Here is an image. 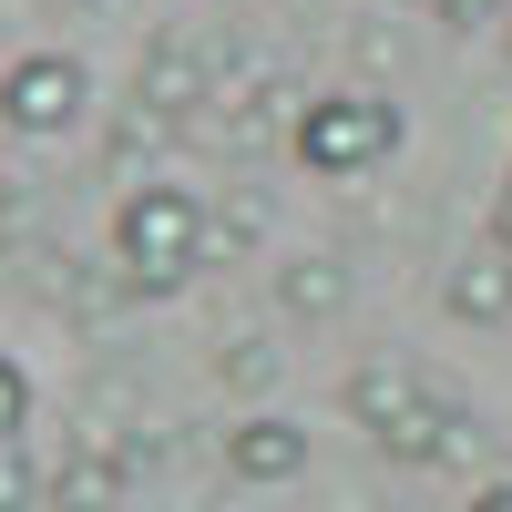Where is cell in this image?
Wrapping results in <instances>:
<instances>
[{
    "label": "cell",
    "mask_w": 512,
    "mask_h": 512,
    "mask_svg": "<svg viewBox=\"0 0 512 512\" xmlns=\"http://www.w3.org/2000/svg\"><path fill=\"white\" fill-rule=\"evenodd\" d=\"M82 103H93V72L72 52H21L0 72V123H11V134H72Z\"/></svg>",
    "instance_id": "3957f363"
},
{
    "label": "cell",
    "mask_w": 512,
    "mask_h": 512,
    "mask_svg": "<svg viewBox=\"0 0 512 512\" xmlns=\"http://www.w3.org/2000/svg\"><path fill=\"white\" fill-rule=\"evenodd\" d=\"M338 400H349V420H359L369 441H390V431H400V420H410L420 400H431V390H420L410 369H390V359H369V369H349V390H338Z\"/></svg>",
    "instance_id": "5b68a950"
},
{
    "label": "cell",
    "mask_w": 512,
    "mask_h": 512,
    "mask_svg": "<svg viewBox=\"0 0 512 512\" xmlns=\"http://www.w3.org/2000/svg\"><path fill=\"white\" fill-rule=\"evenodd\" d=\"M21 420H31V379H21L11 359H0V441H11V431H21Z\"/></svg>",
    "instance_id": "8fae6325"
},
{
    "label": "cell",
    "mask_w": 512,
    "mask_h": 512,
    "mask_svg": "<svg viewBox=\"0 0 512 512\" xmlns=\"http://www.w3.org/2000/svg\"><path fill=\"white\" fill-rule=\"evenodd\" d=\"M256 246V216H216L205 226V267H216V256H246Z\"/></svg>",
    "instance_id": "30bf717a"
},
{
    "label": "cell",
    "mask_w": 512,
    "mask_h": 512,
    "mask_svg": "<svg viewBox=\"0 0 512 512\" xmlns=\"http://www.w3.org/2000/svg\"><path fill=\"white\" fill-rule=\"evenodd\" d=\"M472 512H512V482H482V492H472Z\"/></svg>",
    "instance_id": "4fadbf2b"
},
{
    "label": "cell",
    "mask_w": 512,
    "mask_h": 512,
    "mask_svg": "<svg viewBox=\"0 0 512 512\" xmlns=\"http://www.w3.org/2000/svg\"><path fill=\"white\" fill-rule=\"evenodd\" d=\"M441 308H451L461 328H502V318H512V256H502V246L461 256V267H451V287H441Z\"/></svg>",
    "instance_id": "8992f818"
},
{
    "label": "cell",
    "mask_w": 512,
    "mask_h": 512,
    "mask_svg": "<svg viewBox=\"0 0 512 512\" xmlns=\"http://www.w3.org/2000/svg\"><path fill=\"white\" fill-rule=\"evenodd\" d=\"M277 297H287V318H338L349 308V267H338V256H287Z\"/></svg>",
    "instance_id": "ba28073f"
},
{
    "label": "cell",
    "mask_w": 512,
    "mask_h": 512,
    "mask_svg": "<svg viewBox=\"0 0 512 512\" xmlns=\"http://www.w3.org/2000/svg\"><path fill=\"white\" fill-rule=\"evenodd\" d=\"M287 144H297V164L328 175V185L379 175V164L400 154V103H390V93H308L297 123H287Z\"/></svg>",
    "instance_id": "7a4b0ae2"
},
{
    "label": "cell",
    "mask_w": 512,
    "mask_h": 512,
    "mask_svg": "<svg viewBox=\"0 0 512 512\" xmlns=\"http://www.w3.org/2000/svg\"><path fill=\"white\" fill-rule=\"evenodd\" d=\"M492 246H502V256H512V185H502V195H492Z\"/></svg>",
    "instance_id": "7c38bea8"
},
{
    "label": "cell",
    "mask_w": 512,
    "mask_h": 512,
    "mask_svg": "<svg viewBox=\"0 0 512 512\" xmlns=\"http://www.w3.org/2000/svg\"><path fill=\"white\" fill-rule=\"evenodd\" d=\"M472 11H482V0H441V21H472Z\"/></svg>",
    "instance_id": "5bb4252c"
},
{
    "label": "cell",
    "mask_w": 512,
    "mask_h": 512,
    "mask_svg": "<svg viewBox=\"0 0 512 512\" xmlns=\"http://www.w3.org/2000/svg\"><path fill=\"white\" fill-rule=\"evenodd\" d=\"M205 226H216V205L195 185H134L113 205V256L134 287H185L205 267Z\"/></svg>",
    "instance_id": "6da1fadb"
},
{
    "label": "cell",
    "mask_w": 512,
    "mask_h": 512,
    "mask_svg": "<svg viewBox=\"0 0 512 512\" xmlns=\"http://www.w3.org/2000/svg\"><path fill=\"white\" fill-rule=\"evenodd\" d=\"M226 472L256 482V492H277V482L308 472V431L277 420V410H256V420H236V431H226Z\"/></svg>",
    "instance_id": "277c9868"
},
{
    "label": "cell",
    "mask_w": 512,
    "mask_h": 512,
    "mask_svg": "<svg viewBox=\"0 0 512 512\" xmlns=\"http://www.w3.org/2000/svg\"><path fill=\"white\" fill-rule=\"evenodd\" d=\"M205 82H216V62L195 52V41H175V52H144V113H195L205 103Z\"/></svg>",
    "instance_id": "52a82bcc"
},
{
    "label": "cell",
    "mask_w": 512,
    "mask_h": 512,
    "mask_svg": "<svg viewBox=\"0 0 512 512\" xmlns=\"http://www.w3.org/2000/svg\"><path fill=\"white\" fill-rule=\"evenodd\" d=\"M123 502V461L113 451H72L62 482H52V512H113Z\"/></svg>",
    "instance_id": "9c48e42d"
}]
</instances>
